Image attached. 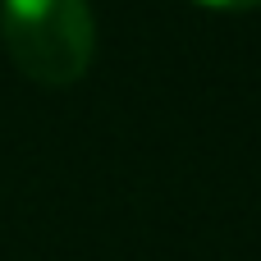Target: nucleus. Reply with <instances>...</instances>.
<instances>
[{"mask_svg":"<svg viewBox=\"0 0 261 261\" xmlns=\"http://www.w3.org/2000/svg\"><path fill=\"white\" fill-rule=\"evenodd\" d=\"M193 5H206V9H261V0H193Z\"/></svg>","mask_w":261,"mask_h":261,"instance_id":"obj_2","label":"nucleus"},{"mask_svg":"<svg viewBox=\"0 0 261 261\" xmlns=\"http://www.w3.org/2000/svg\"><path fill=\"white\" fill-rule=\"evenodd\" d=\"M0 41L18 73L41 87H69L92 69L96 18L87 0H0Z\"/></svg>","mask_w":261,"mask_h":261,"instance_id":"obj_1","label":"nucleus"}]
</instances>
